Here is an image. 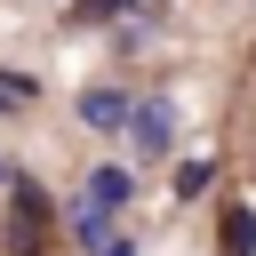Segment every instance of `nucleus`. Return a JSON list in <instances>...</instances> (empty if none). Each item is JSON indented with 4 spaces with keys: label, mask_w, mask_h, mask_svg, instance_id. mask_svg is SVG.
I'll return each mask as SVG.
<instances>
[{
    "label": "nucleus",
    "mask_w": 256,
    "mask_h": 256,
    "mask_svg": "<svg viewBox=\"0 0 256 256\" xmlns=\"http://www.w3.org/2000/svg\"><path fill=\"white\" fill-rule=\"evenodd\" d=\"M8 192H16V200H8V224H0L8 256H48V224H56V200H48L32 176H16Z\"/></svg>",
    "instance_id": "1"
},
{
    "label": "nucleus",
    "mask_w": 256,
    "mask_h": 256,
    "mask_svg": "<svg viewBox=\"0 0 256 256\" xmlns=\"http://www.w3.org/2000/svg\"><path fill=\"white\" fill-rule=\"evenodd\" d=\"M168 144H176V104H168V96H144V104L128 112V152H136V160H160Z\"/></svg>",
    "instance_id": "2"
},
{
    "label": "nucleus",
    "mask_w": 256,
    "mask_h": 256,
    "mask_svg": "<svg viewBox=\"0 0 256 256\" xmlns=\"http://www.w3.org/2000/svg\"><path fill=\"white\" fill-rule=\"evenodd\" d=\"M128 112H136L128 88H88V96H80V120H88V128H128Z\"/></svg>",
    "instance_id": "3"
},
{
    "label": "nucleus",
    "mask_w": 256,
    "mask_h": 256,
    "mask_svg": "<svg viewBox=\"0 0 256 256\" xmlns=\"http://www.w3.org/2000/svg\"><path fill=\"white\" fill-rule=\"evenodd\" d=\"M216 240H224V256H256V208H240V200H232Z\"/></svg>",
    "instance_id": "4"
},
{
    "label": "nucleus",
    "mask_w": 256,
    "mask_h": 256,
    "mask_svg": "<svg viewBox=\"0 0 256 256\" xmlns=\"http://www.w3.org/2000/svg\"><path fill=\"white\" fill-rule=\"evenodd\" d=\"M128 192H136V176H128V168H96V176H88V200H96V208H120Z\"/></svg>",
    "instance_id": "5"
},
{
    "label": "nucleus",
    "mask_w": 256,
    "mask_h": 256,
    "mask_svg": "<svg viewBox=\"0 0 256 256\" xmlns=\"http://www.w3.org/2000/svg\"><path fill=\"white\" fill-rule=\"evenodd\" d=\"M72 232H80L88 248H104V232H112V208H96V200H80V208H72Z\"/></svg>",
    "instance_id": "6"
},
{
    "label": "nucleus",
    "mask_w": 256,
    "mask_h": 256,
    "mask_svg": "<svg viewBox=\"0 0 256 256\" xmlns=\"http://www.w3.org/2000/svg\"><path fill=\"white\" fill-rule=\"evenodd\" d=\"M208 184H216V168H208V160H184V168H176V200H200Z\"/></svg>",
    "instance_id": "7"
},
{
    "label": "nucleus",
    "mask_w": 256,
    "mask_h": 256,
    "mask_svg": "<svg viewBox=\"0 0 256 256\" xmlns=\"http://www.w3.org/2000/svg\"><path fill=\"white\" fill-rule=\"evenodd\" d=\"M24 96H32V80H0V112H16Z\"/></svg>",
    "instance_id": "8"
},
{
    "label": "nucleus",
    "mask_w": 256,
    "mask_h": 256,
    "mask_svg": "<svg viewBox=\"0 0 256 256\" xmlns=\"http://www.w3.org/2000/svg\"><path fill=\"white\" fill-rule=\"evenodd\" d=\"M104 256H136V240H104Z\"/></svg>",
    "instance_id": "9"
},
{
    "label": "nucleus",
    "mask_w": 256,
    "mask_h": 256,
    "mask_svg": "<svg viewBox=\"0 0 256 256\" xmlns=\"http://www.w3.org/2000/svg\"><path fill=\"white\" fill-rule=\"evenodd\" d=\"M0 184H16V168H8V160H0Z\"/></svg>",
    "instance_id": "10"
},
{
    "label": "nucleus",
    "mask_w": 256,
    "mask_h": 256,
    "mask_svg": "<svg viewBox=\"0 0 256 256\" xmlns=\"http://www.w3.org/2000/svg\"><path fill=\"white\" fill-rule=\"evenodd\" d=\"M112 8H128V0H112ZM144 8H160V0H144Z\"/></svg>",
    "instance_id": "11"
}]
</instances>
